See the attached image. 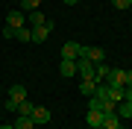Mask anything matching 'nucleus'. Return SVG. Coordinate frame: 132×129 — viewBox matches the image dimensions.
Listing matches in <instances>:
<instances>
[{
    "mask_svg": "<svg viewBox=\"0 0 132 129\" xmlns=\"http://www.w3.org/2000/svg\"><path fill=\"white\" fill-rule=\"evenodd\" d=\"M79 53H82V44H76V41H65V47H62V59H79Z\"/></svg>",
    "mask_w": 132,
    "mask_h": 129,
    "instance_id": "obj_4",
    "label": "nucleus"
},
{
    "mask_svg": "<svg viewBox=\"0 0 132 129\" xmlns=\"http://www.w3.org/2000/svg\"><path fill=\"white\" fill-rule=\"evenodd\" d=\"M24 12H21V9H15V12H9V15H6V27H12V29H21V27H24Z\"/></svg>",
    "mask_w": 132,
    "mask_h": 129,
    "instance_id": "obj_6",
    "label": "nucleus"
},
{
    "mask_svg": "<svg viewBox=\"0 0 132 129\" xmlns=\"http://www.w3.org/2000/svg\"><path fill=\"white\" fill-rule=\"evenodd\" d=\"M62 3H68V6H76V3H79V0H62Z\"/></svg>",
    "mask_w": 132,
    "mask_h": 129,
    "instance_id": "obj_25",
    "label": "nucleus"
},
{
    "mask_svg": "<svg viewBox=\"0 0 132 129\" xmlns=\"http://www.w3.org/2000/svg\"><path fill=\"white\" fill-rule=\"evenodd\" d=\"M0 129H15V126H12V123H9V126H0Z\"/></svg>",
    "mask_w": 132,
    "mask_h": 129,
    "instance_id": "obj_26",
    "label": "nucleus"
},
{
    "mask_svg": "<svg viewBox=\"0 0 132 129\" xmlns=\"http://www.w3.org/2000/svg\"><path fill=\"white\" fill-rule=\"evenodd\" d=\"M112 6H114V9H129L132 0H112Z\"/></svg>",
    "mask_w": 132,
    "mask_h": 129,
    "instance_id": "obj_20",
    "label": "nucleus"
},
{
    "mask_svg": "<svg viewBox=\"0 0 132 129\" xmlns=\"http://www.w3.org/2000/svg\"><path fill=\"white\" fill-rule=\"evenodd\" d=\"M129 9H132V6H129Z\"/></svg>",
    "mask_w": 132,
    "mask_h": 129,
    "instance_id": "obj_28",
    "label": "nucleus"
},
{
    "mask_svg": "<svg viewBox=\"0 0 132 129\" xmlns=\"http://www.w3.org/2000/svg\"><path fill=\"white\" fill-rule=\"evenodd\" d=\"M38 6H41V0H24V6H21V12H35Z\"/></svg>",
    "mask_w": 132,
    "mask_h": 129,
    "instance_id": "obj_19",
    "label": "nucleus"
},
{
    "mask_svg": "<svg viewBox=\"0 0 132 129\" xmlns=\"http://www.w3.org/2000/svg\"><path fill=\"white\" fill-rule=\"evenodd\" d=\"M106 85L112 88H126V71H120V67H112L106 76Z\"/></svg>",
    "mask_w": 132,
    "mask_h": 129,
    "instance_id": "obj_2",
    "label": "nucleus"
},
{
    "mask_svg": "<svg viewBox=\"0 0 132 129\" xmlns=\"http://www.w3.org/2000/svg\"><path fill=\"white\" fill-rule=\"evenodd\" d=\"M123 100H126V103H132V88H123Z\"/></svg>",
    "mask_w": 132,
    "mask_h": 129,
    "instance_id": "obj_23",
    "label": "nucleus"
},
{
    "mask_svg": "<svg viewBox=\"0 0 132 129\" xmlns=\"http://www.w3.org/2000/svg\"><path fill=\"white\" fill-rule=\"evenodd\" d=\"M109 71H112V67H109V65H103V62H100V65H94V73H97V82H106V76H109Z\"/></svg>",
    "mask_w": 132,
    "mask_h": 129,
    "instance_id": "obj_15",
    "label": "nucleus"
},
{
    "mask_svg": "<svg viewBox=\"0 0 132 129\" xmlns=\"http://www.w3.org/2000/svg\"><path fill=\"white\" fill-rule=\"evenodd\" d=\"M118 117H132V103H118Z\"/></svg>",
    "mask_w": 132,
    "mask_h": 129,
    "instance_id": "obj_17",
    "label": "nucleus"
},
{
    "mask_svg": "<svg viewBox=\"0 0 132 129\" xmlns=\"http://www.w3.org/2000/svg\"><path fill=\"white\" fill-rule=\"evenodd\" d=\"M85 123H88L91 129L103 126V111H94V109H88V115H85Z\"/></svg>",
    "mask_w": 132,
    "mask_h": 129,
    "instance_id": "obj_9",
    "label": "nucleus"
},
{
    "mask_svg": "<svg viewBox=\"0 0 132 129\" xmlns=\"http://www.w3.org/2000/svg\"><path fill=\"white\" fill-rule=\"evenodd\" d=\"M126 88H132V71H126Z\"/></svg>",
    "mask_w": 132,
    "mask_h": 129,
    "instance_id": "obj_24",
    "label": "nucleus"
},
{
    "mask_svg": "<svg viewBox=\"0 0 132 129\" xmlns=\"http://www.w3.org/2000/svg\"><path fill=\"white\" fill-rule=\"evenodd\" d=\"M15 38H18V41H32V29H29V27L15 29Z\"/></svg>",
    "mask_w": 132,
    "mask_h": 129,
    "instance_id": "obj_16",
    "label": "nucleus"
},
{
    "mask_svg": "<svg viewBox=\"0 0 132 129\" xmlns=\"http://www.w3.org/2000/svg\"><path fill=\"white\" fill-rule=\"evenodd\" d=\"M97 129H106V126H97Z\"/></svg>",
    "mask_w": 132,
    "mask_h": 129,
    "instance_id": "obj_27",
    "label": "nucleus"
},
{
    "mask_svg": "<svg viewBox=\"0 0 132 129\" xmlns=\"http://www.w3.org/2000/svg\"><path fill=\"white\" fill-rule=\"evenodd\" d=\"M59 73L62 76H76V62L73 59H62L59 62Z\"/></svg>",
    "mask_w": 132,
    "mask_h": 129,
    "instance_id": "obj_8",
    "label": "nucleus"
},
{
    "mask_svg": "<svg viewBox=\"0 0 132 129\" xmlns=\"http://www.w3.org/2000/svg\"><path fill=\"white\" fill-rule=\"evenodd\" d=\"M76 76H79V79H94V82H97L94 62H88L85 56H79V59H76Z\"/></svg>",
    "mask_w": 132,
    "mask_h": 129,
    "instance_id": "obj_1",
    "label": "nucleus"
},
{
    "mask_svg": "<svg viewBox=\"0 0 132 129\" xmlns=\"http://www.w3.org/2000/svg\"><path fill=\"white\" fill-rule=\"evenodd\" d=\"M18 106H21V103H15L12 97H6V109H9V111H18Z\"/></svg>",
    "mask_w": 132,
    "mask_h": 129,
    "instance_id": "obj_21",
    "label": "nucleus"
},
{
    "mask_svg": "<svg viewBox=\"0 0 132 129\" xmlns=\"http://www.w3.org/2000/svg\"><path fill=\"white\" fill-rule=\"evenodd\" d=\"M9 97H12L15 103L27 100V88H24V85H12V88H9Z\"/></svg>",
    "mask_w": 132,
    "mask_h": 129,
    "instance_id": "obj_12",
    "label": "nucleus"
},
{
    "mask_svg": "<svg viewBox=\"0 0 132 129\" xmlns=\"http://www.w3.org/2000/svg\"><path fill=\"white\" fill-rule=\"evenodd\" d=\"M12 126H15V129H35V120L27 117V115H18V120H15Z\"/></svg>",
    "mask_w": 132,
    "mask_h": 129,
    "instance_id": "obj_11",
    "label": "nucleus"
},
{
    "mask_svg": "<svg viewBox=\"0 0 132 129\" xmlns=\"http://www.w3.org/2000/svg\"><path fill=\"white\" fill-rule=\"evenodd\" d=\"M103 126H106V129H123V126H120L118 111H112V115H103Z\"/></svg>",
    "mask_w": 132,
    "mask_h": 129,
    "instance_id": "obj_10",
    "label": "nucleus"
},
{
    "mask_svg": "<svg viewBox=\"0 0 132 129\" xmlns=\"http://www.w3.org/2000/svg\"><path fill=\"white\" fill-rule=\"evenodd\" d=\"M94 88H97L94 79H82V82H79V91H82L85 97H94Z\"/></svg>",
    "mask_w": 132,
    "mask_h": 129,
    "instance_id": "obj_14",
    "label": "nucleus"
},
{
    "mask_svg": "<svg viewBox=\"0 0 132 129\" xmlns=\"http://www.w3.org/2000/svg\"><path fill=\"white\" fill-rule=\"evenodd\" d=\"M27 21H29V24H32V27H41V24H47L50 18H47V15H41V12L35 9V12H29V18H27Z\"/></svg>",
    "mask_w": 132,
    "mask_h": 129,
    "instance_id": "obj_13",
    "label": "nucleus"
},
{
    "mask_svg": "<svg viewBox=\"0 0 132 129\" xmlns=\"http://www.w3.org/2000/svg\"><path fill=\"white\" fill-rule=\"evenodd\" d=\"M53 32V21H47V24H41V27H32V41H47V35Z\"/></svg>",
    "mask_w": 132,
    "mask_h": 129,
    "instance_id": "obj_5",
    "label": "nucleus"
},
{
    "mask_svg": "<svg viewBox=\"0 0 132 129\" xmlns=\"http://www.w3.org/2000/svg\"><path fill=\"white\" fill-rule=\"evenodd\" d=\"M29 117L35 120V126H44V123L50 120V111L44 109V106H35V109H32V115H29Z\"/></svg>",
    "mask_w": 132,
    "mask_h": 129,
    "instance_id": "obj_7",
    "label": "nucleus"
},
{
    "mask_svg": "<svg viewBox=\"0 0 132 129\" xmlns=\"http://www.w3.org/2000/svg\"><path fill=\"white\" fill-rule=\"evenodd\" d=\"M32 109H35V106L29 103V100H21V106H18V115H27V117H29V115H32Z\"/></svg>",
    "mask_w": 132,
    "mask_h": 129,
    "instance_id": "obj_18",
    "label": "nucleus"
},
{
    "mask_svg": "<svg viewBox=\"0 0 132 129\" xmlns=\"http://www.w3.org/2000/svg\"><path fill=\"white\" fill-rule=\"evenodd\" d=\"M3 38H15V29L12 27H3Z\"/></svg>",
    "mask_w": 132,
    "mask_h": 129,
    "instance_id": "obj_22",
    "label": "nucleus"
},
{
    "mask_svg": "<svg viewBox=\"0 0 132 129\" xmlns=\"http://www.w3.org/2000/svg\"><path fill=\"white\" fill-rule=\"evenodd\" d=\"M79 56H85L88 62H94V65L106 62V50H103V47H82V53H79Z\"/></svg>",
    "mask_w": 132,
    "mask_h": 129,
    "instance_id": "obj_3",
    "label": "nucleus"
}]
</instances>
